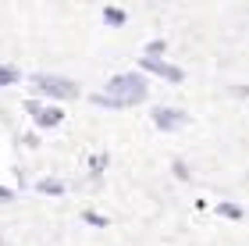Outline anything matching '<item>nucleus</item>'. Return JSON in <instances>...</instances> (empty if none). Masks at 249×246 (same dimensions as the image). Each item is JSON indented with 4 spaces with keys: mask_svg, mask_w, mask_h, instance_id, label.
<instances>
[{
    "mask_svg": "<svg viewBox=\"0 0 249 246\" xmlns=\"http://www.w3.org/2000/svg\"><path fill=\"white\" fill-rule=\"evenodd\" d=\"M104 18L110 21V25H124V18H128V15H124V11H118V7H107Z\"/></svg>",
    "mask_w": 249,
    "mask_h": 246,
    "instance_id": "obj_7",
    "label": "nucleus"
},
{
    "mask_svg": "<svg viewBox=\"0 0 249 246\" xmlns=\"http://www.w3.org/2000/svg\"><path fill=\"white\" fill-rule=\"evenodd\" d=\"M32 89H36V93H47V96H57V100L78 96V86L71 79H61V75H32Z\"/></svg>",
    "mask_w": 249,
    "mask_h": 246,
    "instance_id": "obj_2",
    "label": "nucleus"
},
{
    "mask_svg": "<svg viewBox=\"0 0 249 246\" xmlns=\"http://www.w3.org/2000/svg\"><path fill=\"white\" fill-rule=\"evenodd\" d=\"M153 121H157V129H164V132H171V129H182L185 125V114L182 111H171V107H160V111H153Z\"/></svg>",
    "mask_w": 249,
    "mask_h": 246,
    "instance_id": "obj_4",
    "label": "nucleus"
},
{
    "mask_svg": "<svg viewBox=\"0 0 249 246\" xmlns=\"http://www.w3.org/2000/svg\"><path fill=\"white\" fill-rule=\"evenodd\" d=\"M25 111L36 118L39 129H53V125H61V121H64V111L61 107H43V104H36V100H29Z\"/></svg>",
    "mask_w": 249,
    "mask_h": 246,
    "instance_id": "obj_3",
    "label": "nucleus"
},
{
    "mask_svg": "<svg viewBox=\"0 0 249 246\" xmlns=\"http://www.w3.org/2000/svg\"><path fill=\"white\" fill-rule=\"evenodd\" d=\"M86 221H89V225H107V218H100V214H93V210H86V214H82Z\"/></svg>",
    "mask_w": 249,
    "mask_h": 246,
    "instance_id": "obj_10",
    "label": "nucleus"
},
{
    "mask_svg": "<svg viewBox=\"0 0 249 246\" xmlns=\"http://www.w3.org/2000/svg\"><path fill=\"white\" fill-rule=\"evenodd\" d=\"M217 210H221V214H224V218H235V221H239V218H242V210H239V207H231V204H221Z\"/></svg>",
    "mask_w": 249,
    "mask_h": 246,
    "instance_id": "obj_9",
    "label": "nucleus"
},
{
    "mask_svg": "<svg viewBox=\"0 0 249 246\" xmlns=\"http://www.w3.org/2000/svg\"><path fill=\"white\" fill-rule=\"evenodd\" d=\"M142 68L153 72V75H164V79H171V82H182L185 79L182 68H171V64H164L160 57H142Z\"/></svg>",
    "mask_w": 249,
    "mask_h": 246,
    "instance_id": "obj_5",
    "label": "nucleus"
},
{
    "mask_svg": "<svg viewBox=\"0 0 249 246\" xmlns=\"http://www.w3.org/2000/svg\"><path fill=\"white\" fill-rule=\"evenodd\" d=\"M18 82V72L11 64H0V86H15Z\"/></svg>",
    "mask_w": 249,
    "mask_h": 246,
    "instance_id": "obj_6",
    "label": "nucleus"
},
{
    "mask_svg": "<svg viewBox=\"0 0 249 246\" xmlns=\"http://www.w3.org/2000/svg\"><path fill=\"white\" fill-rule=\"evenodd\" d=\"M11 196H15V193H11V189H4V186H0V200H11Z\"/></svg>",
    "mask_w": 249,
    "mask_h": 246,
    "instance_id": "obj_11",
    "label": "nucleus"
},
{
    "mask_svg": "<svg viewBox=\"0 0 249 246\" xmlns=\"http://www.w3.org/2000/svg\"><path fill=\"white\" fill-rule=\"evenodd\" d=\"M39 189H43V193H64V186H61V182H53V178L39 182Z\"/></svg>",
    "mask_w": 249,
    "mask_h": 246,
    "instance_id": "obj_8",
    "label": "nucleus"
},
{
    "mask_svg": "<svg viewBox=\"0 0 249 246\" xmlns=\"http://www.w3.org/2000/svg\"><path fill=\"white\" fill-rule=\"evenodd\" d=\"M146 96V82L139 75H114L107 86V93L93 96L96 104H107V107H128V104H139Z\"/></svg>",
    "mask_w": 249,
    "mask_h": 246,
    "instance_id": "obj_1",
    "label": "nucleus"
}]
</instances>
